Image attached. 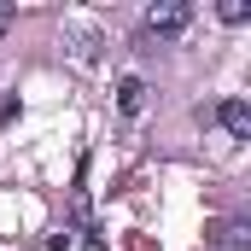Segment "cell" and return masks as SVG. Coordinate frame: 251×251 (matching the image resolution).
I'll return each instance as SVG.
<instances>
[{"instance_id": "1", "label": "cell", "mask_w": 251, "mask_h": 251, "mask_svg": "<svg viewBox=\"0 0 251 251\" xmlns=\"http://www.w3.org/2000/svg\"><path fill=\"white\" fill-rule=\"evenodd\" d=\"M187 24H193L187 0H158V6H146V41H176Z\"/></svg>"}, {"instance_id": "2", "label": "cell", "mask_w": 251, "mask_h": 251, "mask_svg": "<svg viewBox=\"0 0 251 251\" xmlns=\"http://www.w3.org/2000/svg\"><path fill=\"white\" fill-rule=\"evenodd\" d=\"M216 117H222L228 134H240V140L251 134V105H246V100H222V111H216Z\"/></svg>"}, {"instance_id": "3", "label": "cell", "mask_w": 251, "mask_h": 251, "mask_svg": "<svg viewBox=\"0 0 251 251\" xmlns=\"http://www.w3.org/2000/svg\"><path fill=\"white\" fill-rule=\"evenodd\" d=\"M117 105H123L128 117L146 105V82H140V76H123V82H117Z\"/></svg>"}, {"instance_id": "4", "label": "cell", "mask_w": 251, "mask_h": 251, "mask_svg": "<svg viewBox=\"0 0 251 251\" xmlns=\"http://www.w3.org/2000/svg\"><path fill=\"white\" fill-rule=\"evenodd\" d=\"M246 18H251L246 0H222V24H246Z\"/></svg>"}]
</instances>
